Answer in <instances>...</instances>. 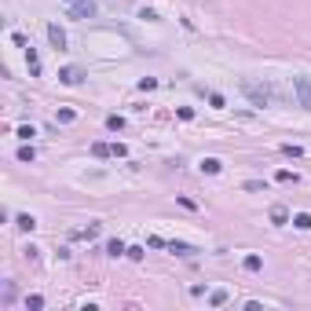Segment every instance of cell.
Segmentation results:
<instances>
[{"mask_svg":"<svg viewBox=\"0 0 311 311\" xmlns=\"http://www.w3.org/2000/svg\"><path fill=\"white\" fill-rule=\"evenodd\" d=\"M242 92L249 96V103H253V106H267V103H271V88H267V84H257V81H242Z\"/></svg>","mask_w":311,"mask_h":311,"instance_id":"obj_1","label":"cell"},{"mask_svg":"<svg viewBox=\"0 0 311 311\" xmlns=\"http://www.w3.org/2000/svg\"><path fill=\"white\" fill-rule=\"evenodd\" d=\"M293 88H297L300 106H304V110H311V77H293Z\"/></svg>","mask_w":311,"mask_h":311,"instance_id":"obj_2","label":"cell"},{"mask_svg":"<svg viewBox=\"0 0 311 311\" xmlns=\"http://www.w3.org/2000/svg\"><path fill=\"white\" fill-rule=\"evenodd\" d=\"M70 18H96V0H84V4H70Z\"/></svg>","mask_w":311,"mask_h":311,"instance_id":"obj_3","label":"cell"},{"mask_svg":"<svg viewBox=\"0 0 311 311\" xmlns=\"http://www.w3.org/2000/svg\"><path fill=\"white\" fill-rule=\"evenodd\" d=\"M59 81H62V84H81V81H84V70H81V66H62V70H59Z\"/></svg>","mask_w":311,"mask_h":311,"instance_id":"obj_4","label":"cell"},{"mask_svg":"<svg viewBox=\"0 0 311 311\" xmlns=\"http://www.w3.org/2000/svg\"><path fill=\"white\" fill-rule=\"evenodd\" d=\"M48 41H52V48H55V52H62V48H66V33H62V26H59V22H48Z\"/></svg>","mask_w":311,"mask_h":311,"instance_id":"obj_5","label":"cell"},{"mask_svg":"<svg viewBox=\"0 0 311 311\" xmlns=\"http://www.w3.org/2000/svg\"><path fill=\"white\" fill-rule=\"evenodd\" d=\"M26 66H30V77H41V55L33 48H26Z\"/></svg>","mask_w":311,"mask_h":311,"instance_id":"obj_6","label":"cell"},{"mask_svg":"<svg viewBox=\"0 0 311 311\" xmlns=\"http://www.w3.org/2000/svg\"><path fill=\"white\" fill-rule=\"evenodd\" d=\"M168 253H176V257H194V246H187V242H168Z\"/></svg>","mask_w":311,"mask_h":311,"instance_id":"obj_7","label":"cell"},{"mask_svg":"<svg viewBox=\"0 0 311 311\" xmlns=\"http://www.w3.org/2000/svg\"><path fill=\"white\" fill-rule=\"evenodd\" d=\"M15 227H18V231H33V227H37V220H33L30 212H22V216H15Z\"/></svg>","mask_w":311,"mask_h":311,"instance_id":"obj_8","label":"cell"},{"mask_svg":"<svg viewBox=\"0 0 311 311\" xmlns=\"http://www.w3.org/2000/svg\"><path fill=\"white\" fill-rule=\"evenodd\" d=\"M220 168H223V161H220V157H205V161H202V172H209V176H216Z\"/></svg>","mask_w":311,"mask_h":311,"instance_id":"obj_9","label":"cell"},{"mask_svg":"<svg viewBox=\"0 0 311 311\" xmlns=\"http://www.w3.org/2000/svg\"><path fill=\"white\" fill-rule=\"evenodd\" d=\"M293 227L297 231H311V212H297L293 216Z\"/></svg>","mask_w":311,"mask_h":311,"instance_id":"obj_10","label":"cell"},{"mask_svg":"<svg viewBox=\"0 0 311 311\" xmlns=\"http://www.w3.org/2000/svg\"><path fill=\"white\" fill-rule=\"evenodd\" d=\"M209 304H212V308H223V304H227V289H212V293H209Z\"/></svg>","mask_w":311,"mask_h":311,"instance_id":"obj_11","label":"cell"},{"mask_svg":"<svg viewBox=\"0 0 311 311\" xmlns=\"http://www.w3.org/2000/svg\"><path fill=\"white\" fill-rule=\"evenodd\" d=\"M106 253H110V257H125V253H128V246H125V242H106Z\"/></svg>","mask_w":311,"mask_h":311,"instance_id":"obj_12","label":"cell"},{"mask_svg":"<svg viewBox=\"0 0 311 311\" xmlns=\"http://www.w3.org/2000/svg\"><path fill=\"white\" fill-rule=\"evenodd\" d=\"M92 154L96 157H114V147L110 143H92Z\"/></svg>","mask_w":311,"mask_h":311,"instance_id":"obj_13","label":"cell"},{"mask_svg":"<svg viewBox=\"0 0 311 311\" xmlns=\"http://www.w3.org/2000/svg\"><path fill=\"white\" fill-rule=\"evenodd\" d=\"M271 223H289V212L282 209V205H275V209H271Z\"/></svg>","mask_w":311,"mask_h":311,"instance_id":"obj_14","label":"cell"},{"mask_svg":"<svg viewBox=\"0 0 311 311\" xmlns=\"http://www.w3.org/2000/svg\"><path fill=\"white\" fill-rule=\"evenodd\" d=\"M242 267H246V271H253V275H257V271L263 267V260H260V257H246V260H242Z\"/></svg>","mask_w":311,"mask_h":311,"instance_id":"obj_15","label":"cell"},{"mask_svg":"<svg viewBox=\"0 0 311 311\" xmlns=\"http://www.w3.org/2000/svg\"><path fill=\"white\" fill-rule=\"evenodd\" d=\"M106 128H110V132H121V128H125V117H121V114H110V117H106Z\"/></svg>","mask_w":311,"mask_h":311,"instance_id":"obj_16","label":"cell"},{"mask_svg":"<svg viewBox=\"0 0 311 311\" xmlns=\"http://www.w3.org/2000/svg\"><path fill=\"white\" fill-rule=\"evenodd\" d=\"M55 121H59V125H70V121H77V110H59Z\"/></svg>","mask_w":311,"mask_h":311,"instance_id":"obj_17","label":"cell"},{"mask_svg":"<svg viewBox=\"0 0 311 311\" xmlns=\"http://www.w3.org/2000/svg\"><path fill=\"white\" fill-rule=\"evenodd\" d=\"M41 308H44V297H37V293L26 297V311H41Z\"/></svg>","mask_w":311,"mask_h":311,"instance_id":"obj_18","label":"cell"},{"mask_svg":"<svg viewBox=\"0 0 311 311\" xmlns=\"http://www.w3.org/2000/svg\"><path fill=\"white\" fill-rule=\"evenodd\" d=\"M147 246H150V249H168V242L161 238V234H150V238H147Z\"/></svg>","mask_w":311,"mask_h":311,"instance_id":"obj_19","label":"cell"},{"mask_svg":"<svg viewBox=\"0 0 311 311\" xmlns=\"http://www.w3.org/2000/svg\"><path fill=\"white\" fill-rule=\"evenodd\" d=\"M33 136H37V132H33V125H18V139H26V143H30Z\"/></svg>","mask_w":311,"mask_h":311,"instance_id":"obj_20","label":"cell"},{"mask_svg":"<svg viewBox=\"0 0 311 311\" xmlns=\"http://www.w3.org/2000/svg\"><path fill=\"white\" fill-rule=\"evenodd\" d=\"M282 154H289V157H300V154H304V150H300L297 143H282Z\"/></svg>","mask_w":311,"mask_h":311,"instance_id":"obj_21","label":"cell"},{"mask_svg":"<svg viewBox=\"0 0 311 311\" xmlns=\"http://www.w3.org/2000/svg\"><path fill=\"white\" fill-rule=\"evenodd\" d=\"M33 157H37L33 147H22V150H18V161H33Z\"/></svg>","mask_w":311,"mask_h":311,"instance_id":"obj_22","label":"cell"},{"mask_svg":"<svg viewBox=\"0 0 311 311\" xmlns=\"http://www.w3.org/2000/svg\"><path fill=\"white\" fill-rule=\"evenodd\" d=\"M278 183H297V172H289V168H282V172H278Z\"/></svg>","mask_w":311,"mask_h":311,"instance_id":"obj_23","label":"cell"},{"mask_svg":"<svg viewBox=\"0 0 311 311\" xmlns=\"http://www.w3.org/2000/svg\"><path fill=\"white\" fill-rule=\"evenodd\" d=\"M125 257H132V260H143V257H147V249H143V246H132V249L125 253Z\"/></svg>","mask_w":311,"mask_h":311,"instance_id":"obj_24","label":"cell"},{"mask_svg":"<svg viewBox=\"0 0 311 311\" xmlns=\"http://www.w3.org/2000/svg\"><path fill=\"white\" fill-rule=\"evenodd\" d=\"M154 88H157L154 77H143V81H139V92H154Z\"/></svg>","mask_w":311,"mask_h":311,"instance_id":"obj_25","label":"cell"},{"mask_svg":"<svg viewBox=\"0 0 311 311\" xmlns=\"http://www.w3.org/2000/svg\"><path fill=\"white\" fill-rule=\"evenodd\" d=\"M176 114H180L183 121H194V110H191V106H180V110H176Z\"/></svg>","mask_w":311,"mask_h":311,"instance_id":"obj_26","label":"cell"},{"mask_svg":"<svg viewBox=\"0 0 311 311\" xmlns=\"http://www.w3.org/2000/svg\"><path fill=\"white\" fill-rule=\"evenodd\" d=\"M139 18H147V22H157V11H150V7H143V11H139Z\"/></svg>","mask_w":311,"mask_h":311,"instance_id":"obj_27","label":"cell"},{"mask_svg":"<svg viewBox=\"0 0 311 311\" xmlns=\"http://www.w3.org/2000/svg\"><path fill=\"white\" fill-rule=\"evenodd\" d=\"M66 4H84V0H66Z\"/></svg>","mask_w":311,"mask_h":311,"instance_id":"obj_28","label":"cell"}]
</instances>
